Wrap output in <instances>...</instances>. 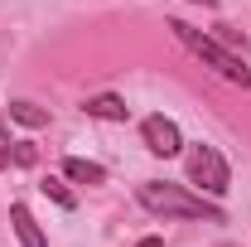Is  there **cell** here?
<instances>
[{
    "instance_id": "cell-1",
    "label": "cell",
    "mask_w": 251,
    "mask_h": 247,
    "mask_svg": "<svg viewBox=\"0 0 251 247\" xmlns=\"http://www.w3.org/2000/svg\"><path fill=\"white\" fill-rule=\"evenodd\" d=\"M135 199H140V209H150L159 218H203V223H227L213 199H203V194H188L184 185H164V180H145V185L135 189Z\"/></svg>"
},
{
    "instance_id": "cell-2",
    "label": "cell",
    "mask_w": 251,
    "mask_h": 247,
    "mask_svg": "<svg viewBox=\"0 0 251 247\" xmlns=\"http://www.w3.org/2000/svg\"><path fill=\"white\" fill-rule=\"evenodd\" d=\"M169 34L184 44L193 59H203L218 78H227V83H237V88H247V93H251V68L237 59L222 39H213V34H203V30H193V25H184V20H169Z\"/></svg>"
},
{
    "instance_id": "cell-3",
    "label": "cell",
    "mask_w": 251,
    "mask_h": 247,
    "mask_svg": "<svg viewBox=\"0 0 251 247\" xmlns=\"http://www.w3.org/2000/svg\"><path fill=\"white\" fill-rule=\"evenodd\" d=\"M184 170H188V185L198 189V194H208V199H218V194H227V185H232V170H227V160H222L218 146H188L184 155Z\"/></svg>"
},
{
    "instance_id": "cell-4",
    "label": "cell",
    "mask_w": 251,
    "mask_h": 247,
    "mask_svg": "<svg viewBox=\"0 0 251 247\" xmlns=\"http://www.w3.org/2000/svg\"><path fill=\"white\" fill-rule=\"evenodd\" d=\"M140 136H145V151L159 155V160H169V155L184 151V136H179V126L169 122V117H145V122H140Z\"/></svg>"
},
{
    "instance_id": "cell-5",
    "label": "cell",
    "mask_w": 251,
    "mask_h": 247,
    "mask_svg": "<svg viewBox=\"0 0 251 247\" xmlns=\"http://www.w3.org/2000/svg\"><path fill=\"white\" fill-rule=\"evenodd\" d=\"M10 223H15V238H20V247H49L44 228L34 223V214L25 209V204H15V209H10Z\"/></svg>"
},
{
    "instance_id": "cell-6",
    "label": "cell",
    "mask_w": 251,
    "mask_h": 247,
    "mask_svg": "<svg viewBox=\"0 0 251 247\" xmlns=\"http://www.w3.org/2000/svg\"><path fill=\"white\" fill-rule=\"evenodd\" d=\"M63 175H68L73 185H106V170H101L97 160H77V155L63 160Z\"/></svg>"
},
{
    "instance_id": "cell-7",
    "label": "cell",
    "mask_w": 251,
    "mask_h": 247,
    "mask_svg": "<svg viewBox=\"0 0 251 247\" xmlns=\"http://www.w3.org/2000/svg\"><path fill=\"white\" fill-rule=\"evenodd\" d=\"M87 117H101V122H126V117H130V107H126L121 97L101 93V97H87Z\"/></svg>"
},
{
    "instance_id": "cell-8",
    "label": "cell",
    "mask_w": 251,
    "mask_h": 247,
    "mask_svg": "<svg viewBox=\"0 0 251 247\" xmlns=\"http://www.w3.org/2000/svg\"><path fill=\"white\" fill-rule=\"evenodd\" d=\"M10 117H15L20 126H49V112L34 107V102H10Z\"/></svg>"
},
{
    "instance_id": "cell-9",
    "label": "cell",
    "mask_w": 251,
    "mask_h": 247,
    "mask_svg": "<svg viewBox=\"0 0 251 247\" xmlns=\"http://www.w3.org/2000/svg\"><path fill=\"white\" fill-rule=\"evenodd\" d=\"M10 160H15V165H25V170H29L34 160H39V151H34L29 141H15V146H10Z\"/></svg>"
},
{
    "instance_id": "cell-10",
    "label": "cell",
    "mask_w": 251,
    "mask_h": 247,
    "mask_svg": "<svg viewBox=\"0 0 251 247\" xmlns=\"http://www.w3.org/2000/svg\"><path fill=\"white\" fill-rule=\"evenodd\" d=\"M39 189H44V194H49V199H53L58 209H73V194H68V189L58 185V180H44V185H39Z\"/></svg>"
},
{
    "instance_id": "cell-11",
    "label": "cell",
    "mask_w": 251,
    "mask_h": 247,
    "mask_svg": "<svg viewBox=\"0 0 251 247\" xmlns=\"http://www.w3.org/2000/svg\"><path fill=\"white\" fill-rule=\"evenodd\" d=\"M10 146H15V141H10V136H5V117H0V170H5V165H10Z\"/></svg>"
},
{
    "instance_id": "cell-12",
    "label": "cell",
    "mask_w": 251,
    "mask_h": 247,
    "mask_svg": "<svg viewBox=\"0 0 251 247\" xmlns=\"http://www.w3.org/2000/svg\"><path fill=\"white\" fill-rule=\"evenodd\" d=\"M135 247H159V238H140V243H135Z\"/></svg>"
},
{
    "instance_id": "cell-13",
    "label": "cell",
    "mask_w": 251,
    "mask_h": 247,
    "mask_svg": "<svg viewBox=\"0 0 251 247\" xmlns=\"http://www.w3.org/2000/svg\"><path fill=\"white\" fill-rule=\"evenodd\" d=\"M193 5H218V0H193Z\"/></svg>"
},
{
    "instance_id": "cell-14",
    "label": "cell",
    "mask_w": 251,
    "mask_h": 247,
    "mask_svg": "<svg viewBox=\"0 0 251 247\" xmlns=\"http://www.w3.org/2000/svg\"><path fill=\"white\" fill-rule=\"evenodd\" d=\"M218 247H232V243H218Z\"/></svg>"
}]
</instances>
